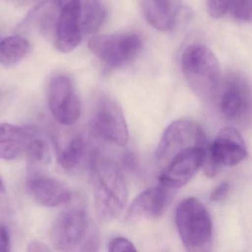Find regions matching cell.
I'll list each match as a JSON object with an SVG mask.
<instances>
[{
  "label": "cell",
  "instance_id": "1",
  "mask_svg": "<svg viewBox=\"0 0 252 252\" xmlns=\"http://www.w3.org/2000/svg\"><path fill=\"white\" fill-rule=\"evenodd\" d=\"M92 174L97 217L102 221H112L124 211L127 203L125 174L118 162L103 155H97L93 160Z\"/></svg>",
  "mask_w": 252,
  "mask_h": 252
},
{
  "label": "cell",
  "instance_id": "2",
  "mask_svg": "<svg viewBox=\"0 0 252 252\" xmlns=\"http://www.w3.org/2000/svg\"><path fill=\"white\" fill-rule=\"evenodd\" d=\"M176 228L187 251H210L213 244V222L204 204L195 198H185L175 214Z\"/></svg>",
  "mask_w": 252,
  "mask_h": 252
},
{
  "label": "cell",
  "instance_id": "3",
  "mask_svg": "<svg viewBox=\"0 0 252 252\" xmlns=\"http://www.w3.org/2000/svg\"><path fill=\"white\" fill-rule=\"evenodd\" d=\"M182 70L191 88L203 99H210L217 93L220 82V65L208 47L190 44L182 56Z\"/></svg>",
  "mask_w": 252,
  "mask_h": 252
},
{
  "label": "cell",
  "instance_id": "4",
  "mask_svg": "<svg viewBox=\"0 0 252 252\" xmlns=\"http://www.w3.org/2000/svg\"><path fill=\"white\" fill-rule=\"evenodd\" d=\"M58 216L53 226L51 240L59 251L81 250L93 226L86 206L80 200L72 201Z\"/></svg>",
  "mask_w": 252,
  "mask_h": 252
},
{
  "label": "cell",
  "instance_id": "5",
  "mask_svg": "<svg viewBox=\"0 0 252 252\" xmlns=\"http://www.w3.org/2000/svg\"><path fill=\"white\" fill-rule=\"evenodd\" d=\"M141 47L142 40L136 34L97 36L89 42V48L100 59L106 72L130 62Z\"/></svg>",
  "mask_w": 252,
  "mask_h": 252
},
{
  "label": "cell",
  "instance_id": "6",
  "mask_svg": "<svg viewBox=\"0 0 252 252\" xmlns=\"http://www.w3.org/2000/svg\"><path fill=\"white\" fill-rule=\"evenodd\" d=\"M93 131L100 139L118 146L128 142L129 131L125 115L112 98L101 96L97 100L92 119Z\"/></svg>",
  "mask_w": 252,
  "mask_h": 252
},
{
  "label": "cell",
  "instance_id": "7",
  "mask_svg": "<svg viewBox=\"0 0 252 252\" xmlns=\"http://www.w3.org/2000/svg\"><path fill=\"white\" fill-rule=\"evenodd\" d=\"M209 143L205 136L198 144L176 154L166 164L158 178V183L176 192L186 185L201 168L204 148Z\"/></svg>",
  "mask_w": 252,
  "mask_h": 252
},
{
  "label": "cell",
  "instance_id": "8",
  "mask_svg": "<svg viewBox=\"0 0 252 252\" xmlns=\"http://www.w3.org/2000/svg\"><path fill=\"white\" fill-rule=\"evenodd\" d=\"M48 105L52 115L61 125L69 127L79 119L81 101L69 77L59 75L51 80L48 90Z\"/></svg>",
  "mask_w": 252,
  "mask_h": 252
},
{
  "label": "cell",
  "instance_id": "9",
  "mask_svg": "<svg viewBox=\"0 0 252 252\" xmlns=\"http://www.w3.org/2000/svg\"><path fill=\"white\" fill-rule=\"evenodd\" d=\"M205 136L202 129L192 121L183 119L173 121L158 142L156 150L157 162L167 164L181 151L198 144Z\"/></svg>",
  "mask_w": 252,
  "mask_h": 252
},
{
  "label": "cell",
  "instance_id": "10",
  "mask_svg": "<svg viewBox=\"0 0 252 252\" xmlns=\"http://www.w3.org/2000/svg\"><path fill=\"white\" fill-rule=\"evenodd\" d=\"M220 108L229 121H247L252 114V90L242 77L233 75L226 80L220 94Z\"/></svg>",
  "mask_w": 252,
  "mask_h": 252
},
{
  "label": "cell",
  "instance_id": "11",
  "mask_svg": "<svg viewBox=\"0 0 252 252\" xmlns=\"http://www.w3.org/2000/svg\"><path fill=\"white\" fill-rule=\"evenodd\" d=\"M176 192L159 183L157 186L148 188L132 201L126 219L132 222L159 218L165 213Z\"/></svg>",
  "mask_w": 252,
  "mask_h": 252
},
{
  "label": "cell",
  "instance_id": "12",
  "mask_svg": "<svg viewBox=\"0 0 252 252\" xmlns=\"http://www.w3.org/2000/svg\"><path fill=\"white\" fill-rule=\"evenodd\" d=\"M27 186L35 202L43 207L53 208L68 204L72 199L65 183L43 173L28 176Z\"/></svg>",
  "mask_w": 252,
  "mask_h": 252
},
{
  "label": "cell",
  "instance_id": "13",
  "mask_svg": "<svg viewBox=\"0 0 252 252\" xmlns=\"http://www.w3.org/2000/svg\"><path fill=\"white\" fill-rule=\"evenodd\" d=\"M55 46L62 53H69L78 47L83 38L78 19V0L62 7L54 29Z\"/></svg>",
  "mask_w": 252,
  "mask_h": 252
},
{
  "label": "cell",
  "instance_id": "14",
  "mask_svg": "<svg viewBox=\"0 0 252 252\" xmlns=\"http://www.w3.org/2000/svg\"><path fill=\"white\" fill-rule=\"evenodd\" d=\"M211 152L220 166L233 167L242 162L247 157V148L241 135L233 127H225L220 130L214 142Z\"/></svg>",
  "mask_w": 252,
  "mask_h": 252
},
{
  "label": "cell",
  "instance_id": "15",
  "mask_svg": "<svg viewBox=\"0 0 252 252\" xmlns=\"http://www.w3.org/2000/svg\"><path fill=\"white\" fill-rule=\"evenodd\" d=\"M36 136L28 127L9 123L0 124V159L12 161L26 152Z\"/></svg>",
  "mask_w": 252,
  "mask_h": 252
},
{
  "label": "cell",
  "instance_id": "16",
  "mask_svg": "<svg viewBox=\"0 0 252 252\" xmlns=\"http://www.w3.org/2000/svg\"><path fill=\"white\" fill-rule=\"evenodd\" d=\"M55 139L59 164L66 170H72L81 163L86 149L82 134L75 131L62 133Z\"/></svg>",
  "mask_w": 252,
  "mask_h": 252
},
{
  "label": "cell",
  "instance_id": "17",
  "mask_svg": "<svg viewBox=\"0 0 252 252\" xmlns=\"http://www.w3.org/2000/svg\"><path fill=\"white\" fill-rule=\"evenodd\" d=\"M147 22L159 31L173 29L176 22L174 0H140Z\"/></svg>",
  "mask_w": 252,
  "mask_h": 252
},
{
  "label": "cell",
  "instance_id": "18",
  "mask_svg": "<svg viewBox=\"0 0 252 252\" xmlns=\"http://www.w3.org/2000/svg\"><path fill=\"white\" fill-rule=\"evenodd\" d=\"M106 16L107 10L100 0H78V19L83 36L97 32Z\"/></svg>",
  "mask_w": 252,
  "mask_h": 252
},
{
  "label": "cell",
  "instance_id": "19",
  "mask_svg": "<svg viewBox=\"0 0 252 252\" xmlns=\"http://www.w3.org/2000/svg\"><path fill=\"white\" fill-rule=\"evenodd\" d=\"M31 50L29 41L21 36H10L0 41V64L13 68L20 63Z\"/></svg>",
  "mask_w": 252,
  "mask_h": 252
},
{
  "label": "cell",
  "instance_id": "20",
  "mask_svg": "<svg viewBox=\"0 0 252 252\" xmlns=\"http://www.w3.org/2000/svg\"><path fill=\"white\" fill-rule=\"evenodd\" d=\"M28 176L42 173V169L51 161V151L44 139L36 136L33 138L28 150Z\"/></svg>",
  "mask_w": 252,
  "mask_h": 252
},
{
  "label": "cell",
  "instance_id": "21",
  "mask_svg": "<svg viewBox=\"0 0 252 252\" xmlns=\"http://www.w3.org/2000/svg\"><path fill=\"white\" fill-rule=\"evenodd\" d=\"M229 10L235 19L252 22V0H231Z\"/></svg>",
  "mask_w": 252,
  "mask_h": 252
},
{
  "label": "cell",
  "instance_id": "22",
  "mask_svg": "<svg viewBox=\"0 0 252 252\" xmlns=\"http://www.w3.org/2000/svg\"><path fill=\"white\" fill-rule=\"evenodd\" d=\"M231 0H207V10L212 17L219 19L224 16L230 7Z\"/></svg>",
  "mask_w": 252,
  "mask_h": 252
},
{
  "label": "cell",
  "instance_id": "23",
  "mask_svg": "<svg viewBox=\"0 0 252 252\" xmlns=\"http://www.w3.org/2000/svg\"><path fill=\"white\" fill-rule=\"evenodd\" d=\"M108 250L111 252H136L133 243L124 237H115L109 241Z\"/></svg>",
  "mask_w": 252,
  "mask_h": 252
},
{
  "label": "cell",
  "instance_id": "24",
  "mask_svg": "<svg viewBox=\"0 0 252 252\" xmlns=\"http://www.w3.org/2000/svg\"><path fill=\"white\" fill-rule=\"evenodd\" d=\"M229 190V184L227 182H223V183L219 184L214 190L212 192L210 195V199L213 202H220L223 201Z\"/></svg>",
  "mask_w": 252,
  "mask_h": 252
},
{
  "label": "cell",
  "instance_id": "25",
  "mask_svg": "<svg viewBox=\"0 0 252 252\" xmlns=\"http://www.w3.org/2000/svg\"><path fill=\"white\" fill-rule=\"evenodd\" d=\"M10 248V236L7 228L0 225V252H8Z\"/></svg>",
  "mask_w": 252,
  "mask_h": 252
},
{
  "label": "cell",
  "instance_id": "26",
  "mask_svg": "<svg viewBox=\"0 0 252 252\" xmlns=\"http://www.w3.org/2000/svg\"><path fill=\"white\" fill-rule=\"evenodd\" d=\"M123 163H124V167L130 171L136 170L137 167V160H136V156L132 153L125 154Z\"/></svg>",
  "mask_w": 252,
  "mask_h": 252
},
{
  "label": "cell",
  "instance_id": "27",
  "mask_svg": "<svg viewBox=\"0 0 252 252\" xmlns=\"http://www.w3.org/2000/svg\"><path fill=\"white\" fill-rule=\"evenodd\" d=\"M28 251L30 252H50V249L46 244L39 241H32L28 245Z\"/></svg>",
  "mask_w": 252,
  "mask_h": 252
},
{
  "label": "cell",
  "instance_id": "28",
  "mask_svg": "<svg viewBox=\"0 0 252 252\" xmlns=\"http://www.w3.org/2000/svg\"><path fill=\"white\" fill-rule=\"evenodd\" d=\"M53 4H56L59 9H62V7L66 6V4H69L72 1H75V0H50Z\"/></svg>",
  "mask_w": 252,
  "mask_h": 252
},
{
  "label": "cell",
  "instance_id": "29",
  "mask_svg": "<svg viewBox=\"0 0 252 252\" xmlns=\"http://www.w3.org/2000/svg\"><path fill=\"white\" fill-rule=\"evenodd\" d=\"M4 193V186L2 180L0 179V197Z\"/></svg>",
  "mask_w": 252,
  "mask_h": 252
}]
</instances>
